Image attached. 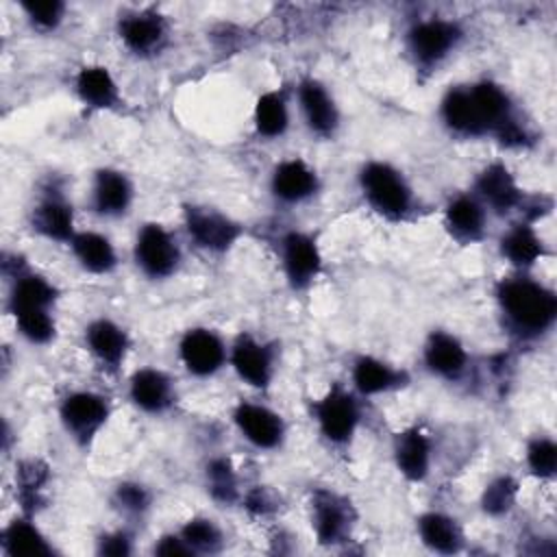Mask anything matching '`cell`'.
Masks as SVG:
<instances>
[{
  "instance_id": "29",
  "label": "cell",
  "mask_w": 557,
  "mask_h": 557,
  "mask_svg": "<svg viewBox=\"0 0 557 557\" xmlns=\"http://www.w3.org/2000/svg\"><path fill=\"white\" fill-rule=\"evenodd\" d=\"M500 255L516 268L527 270L535 265L544 255V242L529 222L513 224L500 239Z\"/></svg>"
},
{
  "instance_id": "10",
  "label": "cell",
  "mask_w": 557,
  "mask_h": 557,
  "mask_svg": "<svg viewBox=\"0 0 557 557\" xmlns=\"http://www.w3.org/2000/svg\"><path fill=\"white\" fill-rule=\"evenodd\" d=\"M355 513L350 503L331 492L315 490L311 496V524L320 544H339L350 535Z\"/></svg>"
},
{
  "instance_id": "14",
  "label": "cell",
  "mask_w": 557,
  "mask_h": 557,
  "mask_svg": "<svg viewBox=\"0 0 557 557\" xmlns=\"http://www.w3.org/2000/svg\"><path fill=\"white\" fill-rule=\"evenodd\" d=\"M233 422L239 433L257 448L272 450L278 448L285 440L283 418L257 403H239L233 411Z\"/></svg>"
},
{
  "instance_id": "42",
  "label": "cell",
  "mask_w": 557,
  "mask_h": 557,
  "mask_svg": "<svg viewBox=\"0 0 557 557\" xmlns=\"http://www.w3.org/2000/svg\"><path fill=\"white\" fill-rule=\"evenodd\" d=\"M154 553L163 555V557H174V555H191V548L187 546V542L178 533V535H163L154 544Z\"/></svg>"
},
{
  "instance_id": "2",
  "label": "cell",
  "mask_w": 557,
  "mask_h": 557,
  "mask_svg": "<svg viewBox=\"0 0 557 557\" xmlns=\"http://www.w3.org/2000/svg\"><path fill=\"white\" fill-rule=\"evenodd\" d=\"M496 300L509 326H513L522 335H540L555 324V292L529 276L520 274L500 281L496 289Z\"/></svg>"
},
{
  "instance_id": "26",
  "label": "cell",
  "mask_w": 557,
  "mask_h": 557,
  "mask_svg": "<svg viewBox=\"0 0 557 557\" xmlns=\"http://www.w3.org/2000/svg\"><path fill=\"white\" fill-rule=\"evenodd\" d=\"M352 385L361 396H376L407 385V372L379 357L361 355L352 363Z\"/></svg>"
},
{
  "instance_id": "34",
  "label": "cell",
  "mask_w": 557,
  "mask_h": 557,
  "mask_svg": "<svg viewBox=\"0 0 557 557\" xmlns=\"http://www.w3.org/2000/svg\"><path fill=\"white\" fill-rule=\"evenodd\" d=\"M181 537L187 542L191 553H215L224 542L220 527L209 518L187 520L181 529Z\"/></svg>"
},
{
  "instance_id": "4",
  "label": "cell",
  "mask_w": 557,
  "mask_h": 557,
  "mask_svg": "<svg viewBox=\"0 0 557 557\" xmlns=\"http://www.w3.org/2000/svg\"><path fill=\"white\" fill-rule=\"evenodd\" d=\"M463 30L457 22L446 17L418 20L407 33V46L418 67L431 70L440 65L461 41Z\"/></svg>"
},
{
  "instance_id": "43",
  "label": "cell",
  "mask_w": 557,
  "mask_h": 557,
  "mask_svg": "<svg viewBox=\"0 0 557 557\" xmlns=\"http://www.w3.org/2000/svg\"><path fill=\"white\" fill-rule=\"evenodd\" d=\"M246 507H248L250 511H255V513H265V511L272 509V505H270V500H268V496H265V492H263L261 487L248 492V496H246Z\"/></svg>"
},
{
  "instance_id": "22",
  "label": "cell",
  "mask_w": 557,
  "mask_h": 557,
  "mask_svg": "<svg viewBox=\"0 0 557 557\" xmlns=\"http://www.w3.org/2000/svg\"><path fill=\"white\" fill-rule=\"evenodd\" d=\"M485 207L472 194L455 196L444 211V226L461 244H474L485 235Z\"/></svg>"
},
{
  "instance_id": "37",
  "label": "cell",
  "mask_w": 557,
  "mask_h": 557,
  "mask_svg": "<svg viewBox=\"0 0 557 557\" xmlns=\"http://www.w3.org/2000/svg\"><path fill=\"white\" fill-rule=\"evenodd\" d=\"M13 320L20 335L30 344L44 346L54 339L57 324H54L52 311H26V313L13 315Z\"/></svg>"
},
{
  "instance_id": "24",
  "label": "cell",
  "mask_w": 557,
  "mask_h": 557,
  "mask_svg": "<svg viewBox=\"0 0 557 557\" xmlns=\"http://www.w3.org/2000/svg\"><path fill=\"white\" fill-rule=\"evenodd\" d=\"M133 405L146 413H163L174 400L172 379L157 368H141L128 381Z\"/></svg>"
},
{
  "instance_id": "1",
  "label": "cell",
  "mask_w": 557,
  "mask_h": 557,
  "mask_svg": "<svg viewBox=\"0 0 557 557\" xmlns=\"http://www.w3.org/2000/svg\"><path fill=\"white\" fill-rule=\"evenodd\" d=\"M440 115L450 133L463 137L494 135L505 146H524L529 139L507 91L492 81L450 87L442 98Z\"/></svg>"
},
{
  "instance_id": "8",
  "label": "cell",
  "mask_w": 557,
  "mask_h": 557,
  "mask_svg": "<svg viewBox=\"0 0 557 557\" xmlns=\"http://www.w3.org/2000/svg\"><path fill=\"white\" fill-rule=\"evenodd\" d=\"M135 261L139 270L150 278H168L178 270L181 248L174 235L157 222L141 226L135 239Z\"/></svg>"
},
{
  "instance_id": "31",
  "label": "cell",
  "mask_w": 557,
  "mask_h": 557,
  "mask_svg": "<svg viewBox=\"0 0 557 557\" xmlns=\"http://www.w3.org/2000/svg\"><path fill=\"white\" fill-rule=\"evenodd\" d=\"M2 546L11 557H39L52 555L46 535L33 524L30 518H15L2 531Z\"/></svg>"
},
{
  "instance_id": "32",
  "label": "cell",
  "mask_w": 557,
  "mask_h": 557,
  "mask_svg": "<svg viewBox=\"0 0 557 557\" xmlns=\"http://www.w3.org/2000/svg\"><path fill=\"white\" fill-rule=\"evenodd\" d=\"M289 126V109L285 91L272 89L257 98L255 104V128L261 137H281Z\"/></svg>"
},
{
  "instance_id": "33",
  "label": "cell",
  "mask_w": 557,
  "mask_h": 557,
  "mask_svg": "<svg viewBox=\"0 0 557 557\" xmlns=\"http://www.w3.org/2000/svg\"><path fill=\"white\" fill-rule=\"evenodd\" d=\"M48 483V466L37 461V459H28L22 461L17 472H15V485H17V498L22 503V509L26 513H33L44 500H41V492Z\"/></svg>"
},
{
  "instance_id": "5",
  "label": "cell",
  "mask_w": 557,
  "mask_h": 557,
  "mask_svg": "<svg viewBox=\"0 0 557 557\" xmlns=\"http://www.w3.org/2000/svg\"><path fill=\"white\" fill-rule=\"evenodd\" d=\"M311 411L322 437L335 446H344L352 440L361 418L355 394L342 385H333L322 398L313 403Z\"/></svg>"
},
{
  "instance_id": "41",
  "label": "cell",
  "mask_w": 557,
  "mask_h": 557,
  "mask_svg": "<svg viewBox=\"0 0 557 557\" xmlns=\"http://www.w3.org/2000/svg\"><path fill=\"white\" fill-rule=\"evenodd\" d=\"M131 548V540L126 533L115 531V533H107L98 540V553L100 555H111V557H124L128 555Z\"/></svg>"
},
{
  "instance_id": "40",
  "label": "cell",
  "mask_w": 557,
  "mask_h": 557,
  "mask_svg": "<svg viewBox=\"0 0 557 557\" xmlns=\"http://www.w3.org/2000/svg\"><path fill=\"white\" fill-rule=\"evenodd\" d=\"M113 500H115V505H117L124 513L139 516V513H144V511L150 507V492H148L144 485H139V483L126 481V483H120V485L115 487Z\"/></svg>"
},
{
  "instance_id": "19",
  "label": "cell",
  "mask_w": 557,
  "mask_h": 557,
  "mask_svg": "<svg viewBox=\"0 0 557 557\" xmlns=\"http://www.w3.org/2000/svg\"><path fill=\"white\" fill-rule=\"evenodd\" d=\"M270 187L281 202L298 205L315 196V191L320 189V181L315 170L302 159H285L274 168Z\"/></svg>"
},
{
  "instance_id": "38",
  "label": "cell",
  "mask_w": 557,
  "mask_h": 557,
  "mask_svg": "<svg viewBox=\"0 0 557 557\" xmlns=\"http://www.w3.org/2000/svg\"><path fill=\"white\" fill-rule=\"evenodd\" d=\"M518 496V483L511 476H498L494 479L481 496V507L487 516H505L513 505Z\"/></svg>"
},
{
  "instance_id": "20",
  "label": "cell",
  "mask_w": 557,
  "mask_h": 557,
  "mask_svg": "<svg viewBox=\"0 0 557 557\" xmlns=\"http://www.w3.org/2000/svg\"><path fill=\"white\" fill-rule=\"evenodd\" d=\"M424 366L440 379L457 381L468 368L466 346L446 331H433L424 342Z\"/></svg>"
},
{
  "instance_id": "25",
  "label": "cell",
  "mask_w": 557,
  "mask_h": 557,
  "mask_svg": "<svg viewBox=\"0 0 557 557\" xmlns=\"http://www.w3.org/2000/svg\"><path fill=\"white\" fill-rule=\"evenodd\" d=\"M85 344L89 352L109 370H117L128 352V335L113 320L98 318L85 329Z\"/></svg>"
},
{
  "instance_id": "13",
  "label": "cell",
  "mask_w": 557,
  "mask_h": 557,
  "mask_svg": "<svg viewBox=\"0 0 557 557\" xmlns=\"http://www.w3.org/2000/svg\"><path fill=\"white\" fill-rule=\"evenodd\" d=\"M228 361L237 376L248 383L250 387L265 389L272 383L274 376V350L255 339L248 333H242L228 352Z\"/></svg>"
},
{
  "instance_id": "17",
  "label": "cell",
  "mask_w": 557,
  "mask_h": 557,
  "mask_svg": "<svg viewBox=\"0 0 557 557\" xmlns=\"http://www.w3.org/2000/svg\"><path fill=\"white\" fill-rule=\"evenodd\" d=\"M33 228L50 242L70 244L76 235L72 202L57 189H46L33 209Z\"/></svg>"
},
{
  "instance_id": "27",
  "label": "cell",
  "mask_w": 557,
  "mask_h": 557,
  "mask_svg": "<svg viewBox=\"0 0 557 557\" xmlns=\"http://www.w3.org/2000/svg\"><path fill=\"white\" fill-rule=\"evenodd\" d=\"M74 89L89 109H115L120 104V89L104 65H85L74 78Z\"/></svg>"
},
{
  "instance_id": "35",
  "label": "cell",
  "mask_w": 557,
  "mask_h": 557,
  "mask_svg": "<svg viewBox=\"0 0 557 557\" xmlns=\"http://www.w3.org/2000/svg\"><path fill=\"white\" fill-rule=\"evenodd\" d=\"M207 483H209V492L218 503L231 505L237 500L239 490H237V474L231 466L228 459L218 457L213 461H209L207 466Z\"/></svg>"
},
{
  "instance_id": "3",
  "label": "cell",
  "mask_w": 557,
  "mask_h": 557,
  "mask_svg": "<svg viewBox=\"0 0 557 557\" xmlns=\"http://www.w3.org/2000/svg\"><path fill=\"white\" fill-rule=\"evenodd\" d=\"M366 202L385 220L400 222L411 213L413 194L403 172L385 161H368L359 172Z\"/></svg>"
},
{
  "instance_id": "16",
  "label": "cell",
  "mask_w": 557,
  "mask_h": 557,
  "mask_svg": "<svg viewBox=\"0 0 557 557\" xmlns=\"http://www.w3.org/2000/svg\"><path fill=\"white\" fill-rule=\"evenodd\" d=\"M474 196L496 213H507L522 205V189L505 163H490L479 172Z\"/></svg>"
},
{
  "instance_id": "9",
  "label": "cell",
  "mask_w": 557,
  "mask_h": 557,
  "mask_svg": "<svg viewBox=\"0 0 557 557\" xmlns=\"http://www.w3.org/2000/svg\"><path fill=\"white\" fill-rule=\"evenodd\" d=\"M281 263L287 283L294 289H305L318 278L322 270V255L309 233L289 231L281 237Z\"/></svg>"
},
{
  "instance_id": "7",
  "label": "cell",
  "mask_w": 557,
  "mask_h": 557,
  "mask_svg": "<svg viewBox=\"0 0 557 557\" xmlns=\"http://www.w3.org/2000/svg\"><path fill=\"white\" fill-rule=\"evenodd\" d=\"M185 228L198 248L218 255L231 250L244 231L242 224L226 213L202 205L185 207Z\"/></svg>"
},
{
  "instance_id": "15",
  "label": "cell",
  "mask_w": 557,
  "mask_h": 557,
  "mask_svg": "<svg viewBox=\"0 0 557 557\" xmlns=\"http://www.w3.org/2000/svg\"><path fill=\"white\" fill-rule=\"evenodd\" d=\"M298 104L311 133L333 137L339 126V109L331 91L318 78H302L298 85Z\"/></svg>"
},
{
  "instance_id": "36",
  "label": "cell",
  "mask_w": 557,
  "mask_h": 557,
  "mask_svg": "<svg viewBox=\"0 0 557 557\" xmlns=\"http://www.w3.org/2000/svg\"><path fill=\"white\" fill-rule=\"evenodd\" d=\"M20 9L24 11L28 24L35 30L50 33V30H57L59 24L63 22L67 7L61 0H37V2L26 0V2H20Z\"/></svg>"
},
{
  "instance_id": "30",
  "label": "cell",
  "mask_w": 557,
  "mask_h": 557,
  "mask_svg": "<svg viewBox=\"0 0 557 557\" xmlns=\"http://www.w3.org/2000/svg\"><path fill=\"white\" fill-rule=\"evenodd\" d=\"M418 533L424 546L435 553L453 555L463 546V533L455 518L442 511H426L418 518Z\"/></svg>"
},
{
  "instance_id": "6",
  "label": "cell",
  "mask_w": 557,
  "mask_h": 557,
  "mask_svg": "<svg viewBox=\"0 0 557 557\" xmlns=\"http://www.w3.org/2000/svg\"><path fill=\"white\" fill-rule=\"evenodd\" d=\"M109 416V400L96 392H72L59 405L61 424L78 446H89L107 424Z\"/></svg>"
},
{
  "instance_id": "11",
  "label": "cell",
  "mask_w": 557,
  "mask_h": 557,
  "mask_svg": "<svg viewBox=\"0 0 557 557\" xmlns=\"http://www.w3.org/2000/svg\"><path fill=\"white\" fill-rule=\"evenodd\" d=\"M122 44L137 57L157 54L168 41V22L154 9H139L124 13L117 22Z\"/></svg>"
},
{
  "instance_id": "21",
  "label": "cell",
  "mask_w": 557,
  "mask_h": 557,
  "mask_svg": "<svg viewBox=\"0 0 557 557\" xmlns=\"http://www.w3.org/2000/svg\"><path fill=\"white\" fill-rule=\"evenodd\" d=\"M133 205V183L131 178L113 168H102L94 176L91 185V207L104 218H120Z\"/></svg>"
},
{
  "instance_id": "28",
  "label": "cell",
  "mask_w": 557,
  "mask_h": 557,
  "mask_svg": "<svg viewBox=\"0 0 557 557\" xmlns=\"http://www.w3.org/2000/svg\"><path fill=\"white\" fill-rule=\"evenodd\" d=\"M70 248L81 268L91 274H109L117 265V255L111 239L96 231H76Z\"/></svg>"
},
{
  "instance_id": "39",
  "label": "cell",
  "mask_w": 557,
  "mask_h": 557,
  "mask_svg": "<svg viewBox=\"0 0 557 557\" xmlns=\"http://www.w3.org/2000/svg\"><path fill=\"white\" fill-rule=\"evenodd\" d=\"M527 466L537 479H553L557 470V444L550 437H535L527 446Z\"/></svg>"
},
{
  "instance_id": "23",
  "label": "cell",
  "mask_w": 557,
  "mask_h": 557,
  "mask_svg": "<svg viewBox=\"0 0 557 557\" xmlns=\"http://www.w3.org/2000/svg\"><path fill=\"white\" fill-rule=\"evenodd\" d=\"M59 298L57 287L41 274L20 270L13 276L11 294H9V313H26V311H52Z\"/></svg>"
},
{
  "instance_id": "18",
  "label": "cell",
  "mask_w": 557,
  "mask_h": 557,
  "mask_svg": "<svg viewBox=\"0 0 557 557\" xmlns=\"http://www.w3.org/2000/svg\"><path fill=\"white\" fill-rule=\"evenodd\" d=\"M431 457H433V442L429 433H424L420 426H409L396 435L394 461L398 472L407 481L411 483L424 481L431 470Z\"/></svg>"
},
{
  "instance_id": "12",
  "label": "cell",
  "mask_w": 557,
  "mask_h": 557,
  "mask_svg": "<svg viewBox=\"0 0 557 557\" xmlns=\"http://www.w3.org/2000/svg\"><path fill=\"white\" fill-rule=\"evenodd\" d=\"M178 357L185 370L194 376H213L226 363V346L211 329H189L178 342Z\"/></svg>"
}]
</instances>
